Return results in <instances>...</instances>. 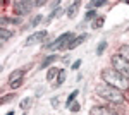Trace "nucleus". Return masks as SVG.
Listing matches in <instances>:
<instances>
[{"label": "nucleus", "mask_w": 129, "mask_h": 115, "mask_svg": "<svg viewBox=\"0 0 129 115\" xmlns=\"http://www.w3.org/2000/svg\"><path fill=\"white\" fill-rule=\"evenodd\" d=\"M105 48H107V40H102L98 43V47H96V55H103Z\"/></svg>", "instance_id": "dca6fc26"}, {"label": "nucleus", "mask_w": 129, "mask_h": 115, "mask_svg": "<svg viewBox=\"0 0 129 115\" xmlns=\"http://www.w3.org/2000/svg\"><path fill=\"white\" fill-rule=\"evenodd\" d=\"M21 79H24V70H22V69H16V70L10 72L9 84H10V83H16V81H21Z\"/></svg>", "instance_id": "1a4fd4ad"}, {"label": "nucleus", "mask_w": 129, "mask_h": 115, "mask_svg": "<svg viewBox=\"0 0 129 115\" xmlns=\"http://www.w3.org/2000/svg\"><path fill=\"white\" fill-rule=\"evenodd\" d=\"M79 2H72V4H71V7L67 10H66V14H67V17H74V16H76V12H78V9H79Z\"/></svg>", "instance_id": "f8f14e48"}, {"label": "nucleus", "mask_w": 129, "mask_h": 115, "mask_svg": "<svg viewBox=\"0 0 129 115\" xmlns=\"http://www.w3.org/2000/svg\"><path fill=\"white\" fill-rule=\"evenodd\" d=\"M110 62H112V69H115L119 74H122L126 79H129V62L126 58L120 57L119 53H115V55H112Z\"/></svg>", "instance_id": "20e7f679"}, {"label": "nucleus", "mask_w": 129, "mask_h": 115, "mask_svg": "<svg viewBox=\"0 0 129 115\" xmlns=\"http://www.w3.org/2000/svg\"><path fill=\"white\" fill-rule=\"evenodd\" d=\"M57 103H59V98H52V106H59Z\"/></svg>", "instance_id": "c85d7f7f"}, {"label": "nucleus", "mask_w": 129, "mask_h": 115, "mask_svg": "<svg viewBox=\"0 0 129 115\" xmlns=\"http://www.w3.org/2000/svg\"><path fill=\"white\" fill-rule=\"evenodd\" d=\"M21 24V19L19 17H2V26H5V24Z\"/></svg>", "instance_id": "4468645a"}, {"label": "nucleus", "mask_w": 129, "mask_h": 115, "mask_svg": "<svg viewBox=\"0 0 129 115\" xmlns=\"http://www.w3.org/2000/svg\"><path fill=\"white\" fill-rule=\"evenodd\" d=\"M78 95H79V91H78V89H74V91H72V93H71V95L67 96V100H66V106H71V105H72Z\"/></svg>", "instance_id": "2eb2a0df"}, {"label": "nucleus", "mask_w": 129, "mask_h": 115, "mask_svg": "<svg viewBox=\"0 0 129 115\" xmlns=\"http://www.w3.org/2000/svg\"><path fill=\"white\" fill-rule=\"evenodd\" d=\"M29 2H21V0H17V2H14V12L17 14V16H26L28 12H29Z\"/></svg>", "instance_id": "0eeeda50"}, {"label": "nucleus", "mask_w": 129, "mask_h": 115, "mask_svg": "<svg viewBox=\"0 0 129 115\" xmlns=\"http://www.w3.org/2000/svg\"><path fill=\"white\" fill-rule=\"evenodd\" d=\"M31 7H41V5H45V2L43 0H38V2H29Z\"/></svg>", "instance_id": "bb28decb"}, {"label": "nucleus", "mask_w": 129, "mask_h": 115, "mask_svg": "<svg viewBox=\"0 0 129 115\" xmlns=\"http://www.w3.org/2000/svg\"><path fill=\"white\" fill-rule=\"evenodd\" d=\"M47 36H48V33H47L45 29H43V31H36V33H33V34H31L29 38H28L26 41H24V45H26V47H31V45L41 43V41H43V40L47 38Z\"/></svg>", "instance_id": "39448f33"}, {"label": "nucleus", "mask_w": 129, "mask_h": 115, "mask_svg": "<svg viewBox=\"0 0 129 115\" xmlns=\"http://www.w3.org/2000/svg\"><path fill=\"white\" fill-rule=\"evenodd\" d=\"M69 108H71V112H72V113H76V112H79L81 105H79V103H78V101H74V103H72V105H71Z\"/></svg>", "instance_id": "b1692460"}, {"label": "nucleus", "mask_w": 129, "mask_h": 115, "mask_svg": "<svg viewBox=\"0 0 129 115\" xmlns=\"http://www.w3.org/2000/svg\"><path fill=\"white\" fill-rule=\"evenodd\" d=\"M107 5V2L105 0H98V2H91L89 4V10L91 9H98V7H105Z\"/></svg>", "instance_id": "a211bd4d"}, {"label": "nucleus", "mask_w": 129, "mask_h": 115, "mask_svg": "<svg viewBox=\"0 0 129 115\" xmlns=\"http://www.w3.org/2000/svg\"><path fill=\"white\" fill-rule=\"evenodd\" d=\"M86 38H88V34H86V33H81L79 36H74V40L69 43L67 50H74V48H78L81 43H83V41H86Z\"/></svg>", "instance_id": "6e6552de"}, {"label": "nucleus", "mask_w": 129, "mask_h": 115, "mask_svg": "<svg viewBox=\"0 0 129 115\" xmlns=\"http://www.w3.org/2000/svg\"><path fill=\"white\" fill-rule=\"evenodd\" d=\"M0 34H2V41H7L9 38H12V33H10V31H7L5 28H2Z\"/></svg>", "instance_id": "6ab92c4d"}, {"label": "nucleus", "mask_w": 129, "mask_h": 115, "mask_svg": "<svg viewBox=\"0 0 129 115\" xmlns=\"http://www.w3.org/2000/svg\"><path fill=\"white\" fill-rule=\"evenodd\" d=\"M22 81H24V79H21V81H16V83H10V89H17V88H21Z\"/></svg>", "instance_id": "393cba45"}, {"label": "nucleus", "mask_w": 129, "mask_h": 115, "mask_svg": "<svg viewBox=\"0 0 129 115\" xmlns=\"http://www.w3.org/2000/svg\"><path fill=\"white\" fill-rule=\"evenodd\" d=\"M55 60H57V55H55V53L48 55V57H47V58H45V60H43V62L40 64V69H47V67H50V65L55 62Z\"/></svg>", "instance_id": "9d476101"}, {"label": "nucleus", "mask_w": 129, "mask_h": 115, "mask_svg": "<svg viewBox=\"0 0 129 115\" xmlns=\"http://www.w3.org/2000/svg\"><path fill=\"white\" fill-rule=\"evenodd\" d=\"M79 65H81V60H76V62L71 65V69H72V70H78V69H79Z\"/></svg>", "instance_id": "cd10ccee"}, {"label": "nucleus", "mask_w": 129, "mask_h": 115, "mask_svg": "<svg viewBox=\"0 0 129 115\" xmlns=\"http://www.w3.org/2000/svg\"><path fill=\"white\" fill-rule=\"evenodd\" d=\"M103 17H96V19H95V22H93V24H91V28L93 29H98V28H102V26H103Z\"/></svg>", "instance_id": "aec40b11"}, {"label": "nucleus", "mask_w": 129, "mask_h": 115, "mask_svg": "<svg viewBox=\"0 0 129 115\" xmlns=\"http://www.w3.org/2000/svg\"><path fill=\"white\" fill-rule=\"evenodd\" d=\"M89 115H120V113H117L115 110H112L110 106L98 105V106H93L89 110Z\"/></svg>", "instance_id": "423d86ee"}, {"label": "nucleus", "mask_w": 129, "mask_h": 115, "mask_svg": "<svg viewBox=\"0 0 129 115\" xmlns=\"http://www.w3.org/2000/svg\"><path fill=\"white\" fill-rule=\"evenodd\" d=\"M12 98H14V93H10V95H5L4 98H2V105H4V103H7V101H10Z\"/></svg>", "instance_id": "a878e982"}, {"label": "nucleus", "mask_w": 129, "mask_h": 115, "mask_svg": "<svg viewBox=\"0 0 129 115\" xmlns=\"http://www.w3.org/2000/svg\"><path fill=\"white\" fill-rule=\"evenodd\" d=\"M60 70H62V69L52 67V69L48 70V72H47V81H50V83H52L53 79H57V77H59V74H60Z\"/></svg>", "instance_id": "9b49d317"}, {"label": "nucleus", "mask_w": 129, "mask_h": 115, "mask_svg": "<svg viewBox=\"0 0 129 115\" xmlns=\"http://www.w3.org/2000/svg\"><path fill=\"white\" fill-rule=\"evenodd\" d=\"M102 79H103V83L120 89L122 93L129 89V79H126L122 74H119L115 69H103L102 70Z\"/></svg>", "instance_id": "f03ea898"}, {"label": "nucleus", "mask_w": 129, "mask_h": 115, "mask_svg": "<svg viewBox=\"0 0 129 115\" xmlns=\"http://www.w3.org/2000/svg\"><path fill=\"white\" fill-rule=\"evenodd\" d=\"M96 95L100 98L110 101L112 105H124V95H122V91L117 89V88H114V86H110V84H107V83L96 84Z\"/></svg>", "instance_id": "f257e3e1"}, {"label": "nucleus", "mask_w": 129, "mask_h": 115, "mask_svg": "<svg viewBox=\"0 0 129 115\" xmlns=\"http://www.w3.org/2000/svg\"><path fill=\"white\" fill-rule=\"evenodd\" d=\"M31 101H33V100H31V98H24V100H22V101H21V108H22V110H26V108H29Z\"/></svg>", "instance_id": "4be33fe9"}, {"label": "nucleus", "mask_w": 129, "mask_h": 115, "mask_svg": "<svg viewBox=\"0 0 129 115\" xmlns=\"http://www.w3.org/2000/svg\"><path fill=\"white\" fill-rule=\"evenodd\" d=\"M93 17H96V10H95V9L88 10V12H86V16H84V19H86V21H91Z\"/></svg>", "instance_id": "5701e85b"}, {"label": "nucleus", "mask_w": 129, "mask_h": 115, "mask_svg": "<svg viewBox=\"0 0 129 115\" xmlns=\"http://www.w3.org/2000/svg\"><path fill=\"white\" fill-rule=\"evenodd\" d=\"M74 40V34L72 33H64V34H60L59 38H55L52 43H50L47 50L48 52H55V50H66V48L69 47V43Z\"/></svg>", "instance_id": "7ed1b4c3"}, {"label": "nucleus", "mask_w": 129, "mask_h": 115, "mask_svg": "<svg viewBox=\"0 0 129 115\" xmlns=\"http://www.w3.org/2000/svg\"><path fill=\"white\" fill-rule=\"evenodd\" d=\"M119 55H120V57H124L129 62V45H120V47H119Z\"/></svg>", "instance_id": "ddd939ff"}, {"label": "nucleus", "mask_w": 129, "mask_h": 115, "mask_svg": "<svg viewBox=\"0 0 129 115\" xmlns=\"http://www.w3.org/2000/svg\"><path fill=\"white\" fill-rule=\"evenodd\" d=\"M66 77H67V72H66L64 69H62V70H60V74H59V77H57V81H55V84H57V86H60V84H64Z\"/></svg>", "instance_id": "f3484780"}, {"label": "nucleus", "mask_w": 129, "mask_h": 115, "mask_svg": "<svg viewBox=\"0 0 129 115\" xmlns=\"http://www.w3.org/2000/svg\"><path fill=\"white\" fill-rule=\"evenodd\" d=\"M5 115H14V110H10V112H7Z\"/></svg>", "instance_id": "c756f323"}, {"label": "nucleus", "mask_w": 129, "mask_h": 115, "mask_svg": "<svg viewBox=\"0 0 129 115\" xmlns=\"http://www.w3.org/2000/svg\"><path fill=\"white\" fill-rule=\"evenodd\" d=\"M41 21H43V16H41V14H38L36 17H33V21H31V28H36Z\"/></svg>", "instance_id": "412c9836"}]
</instances>
